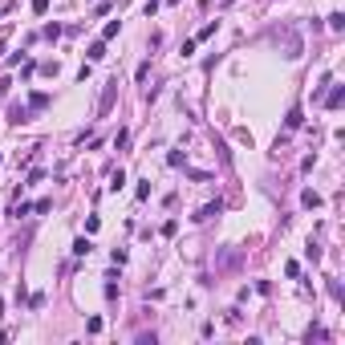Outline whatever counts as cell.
I'll return each instance as SVG.
<instances>
[{"label":"cell","instance_id":"obj_1","mask_svg":"<svg viewBox=\"0 0 345 345\" xmlns=\"http://www.w3.org/2000/svg\"><path fill=\"white\" fill-rule=\"evenodd\" d=\"M86 57H89V65H94V61H106V41H94L86 49Z\"/></svg>","mask_w":345,"mask_h":345},{"label":"cell","instance_id":"obj_2","mask_svg":"<svg viewBox=\"0 0 345 345\" xmlns=\"http://www.w3.org/2000/svg\"><path fill=\"white\" fill-rule=\"evenodd\" d=\"M341 102H345V86H333V89H329V98H325V106H329V110H337Z\"/></svg>","mask_w":345,"mask_h":345},{"label":"cell","instance_id":"obj_3","mask_svg":"<svg viewBox=\"0 0 345 345\" xmlns=\"http://www.w3.org/2000/svg\"><path fill=\"white\" fill-rule=\"evenodd\" d=\"M284 122H289V130H301V126H305V110H301V106H293Z\"/></svg>","mask_w":345,"mask_h":345},{"label":"cell","instance_id":"obj_4","mask_svg":"<svg viewBox=\"0 0 345 345\" xmlns=\"http://www.w3.org/2000/svg\"><path fill=\"white\" fill-rule=\"evenodd\" d=\"M45 106H49V94H45V89L29 94V110H45Z\"/></svg>","mask_w":345,"mask_h":345},{"label":"cell","instance_id":"obj_5","mask_svg":"<svg viewBox=\"0 0 345 345\" xmlns=\"http://www.w3.org/2000/svg\"><path fill=\"white\" fill-rule=\"evenodd\" d=\"M118 33H122V20H110V25L102 29V41H114V37H118Z\"/></svg>","mask_w":345,"mask_h":345},{"label":"cell","instance_id":"obj_6","mask_svg":"<svg viewBox=\"0 0 345 345\" xmlns=\"http://www.w3.org/2000/svg\"><path fill=\"white\" fill-rule=\"evenodd\" d=\"M89 248H94V244H89L86 236H77V240H73V256H89Z\"/></svg>","mask_w":345,"mask_h":345},{"label":"cell","instance_id":"obj_7","mask_svg":"<svg viewBox=\"0 0 345 345\" xmlns=\"http://www.w3.org/2000/svg\"><path fill=\"white\" fill-rule=\"evenodd\" d=\"M220 211H224V203H207V207H203V211H199V215H195V220H211V215H220Z\"/></svg>","mask_w":345,"mask_h":345},{"label":"cell","instance_id":"obj_8","mask_svg":"<svg viewBox=\"0 0 345 345\" xmlns=\"http://www.w3.org/2000/svg\"><path fill=\"white\" fill-rule=\"evenodd\" d=\"M126 187V175H122V171H114V175H110V191H122Z\"/></svg>","mask_w":345,"mask_h":345},{"label":"cell","instance_id":"obj_9","mask_svg":"<svg viewBox=\"0 0 345 345\" xmlns=\"http://www.w3.org/2000/svg\"><path fill=\"white\" fill-rule=\"evenodd\" d=\"M33 211H37V215H49L53 211V199H37V203H33Z\"/></svg>","mask_w":345,"mask_h":345},{"label":"cell","instance_id":"obj_10","mask_svg":"<svg viewBox=\"0 0 345 345\" xmlns=\"http://www.w3.org/2000/svg\"><path fill=\"white\" fill-rule=\"evenodd\" d=\"M329 29L341 33V29H345V13H333V17H329Z\"/></svg>","mask_w":345,"mask_h":345},{"label":"cell","instance_id":"obj_11","mask_svg":"<svg viewBox=\"0 0 345 345\" xmlns=\"http://www.w3.org/2000/svg\"><path fill=\"white\" fill-rule=\"evenodd\" d=\"M301 203H305V207H321V195H317V191H305Z\"/></svg>","mask_w":345,"mask_h":345},{"label":"cell","instance_id":"obj_12","mask_svg":"<svg viewBox=\"0 0 345 345\" xmlns=\"http://www.w3.org/2000/svg\"><path fill=\"white\" fill-rule=\"evenodd\" d=\"M29 211H33V207H29V203H13V211H8V215H17V220H25V215H29Z\"/></svg>","mask_w":345,"mask_h":345},{"label":"cell","instance_id":"obj_13","mask_svg":"<svg viewBox=\"0 0 345 345\" xmlns=\"http://www.w3.org/2000/svg\"><path fill=\"white\" fill-rule=\"evenodd\" d=\"M284 276H289V280H296V276H301V264L289 260V264H284Z\"/></svg>","mask_w":345,"mask_h":345},{"label":"cell","instance_id":"obj_14","mask_svg":"<svg viewBox=\"0 0 345 345\" xmlns=\"http://www.w3.org/2000/svg\"><path fill=\"white\" fill-rule=\"evenodd\" d=\"M215 29H220L215 20H211V25H203V29H199V37H195V41H207V37H215Z\"/></svg>","mask_w":345,"mask_h":345},{"label":"cell","instance_id":"obj_15","mask_svg":"<svg viewBox=\"0 0 345 345\" xmlns=\"http://www.w3.org/2000/svg\"><path fill=\"white\" fill-rule=\"evenodd\" d=\"M45 37L57 41V37H61V25H57V20H53V25H45Z\"/></svg>","mask_w":345,"mask_h":345},{"label":"cell","instance_id":"obj_16","mask_svg":"<svg viewBox=\"0 0 345 345\" xmlns=\"http://www.w3.org/2000/svg\"><path fill=\"white\" fill-rule=\"evenodd\" d=\"M305 256H309V260H313V264H317V260H321V248H317V244H313V240H309V248H305Z\"/></svg>","mask_w":345,"mask_h":345},{"label":"cell","instance_id":"obj_17","mask_svg":"<svg viewBox=\"0 0 345 345\" xmlns=\"http://www.w3.org/2000/svg\"><path fill=\"white\" fill-rule=\"evenodd\" d=\"M33 13H37V17H45V13H49V0H33Z\"/></svg>","mask_w":345,"mask_h":345},{"label":"cell","instance_id":"obj_18","mask_svg":"<svg viewBox=\"0 0 345 345\" xmlns=\"http://www.w3.org/2000/svg\"><path fill=\"white\" fill-rule=\"evenodd\" d=\"M224 4H236V0H224Z\"/></svg>","mask_w":345,"mask_h":345}]
</instances>
